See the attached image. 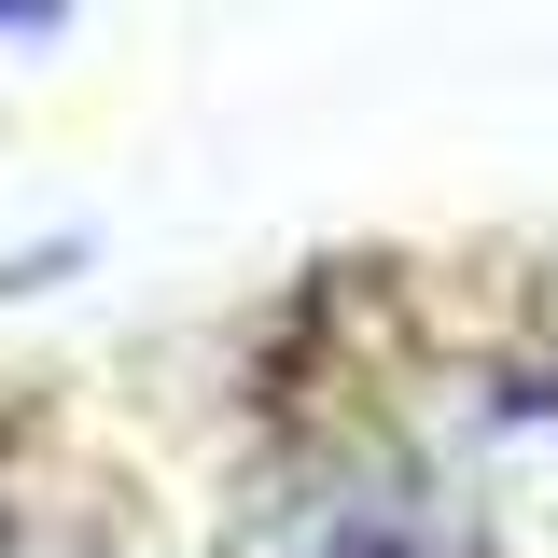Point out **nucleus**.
Listing matches in <instances>:
<instances>
[{
	"mask_svg": "<svg viewBox=\"0 0 558 558\" xmlns=\"http://www.w3.org/2000/svg\"><path fill=\"white\" fill-rule=\"evenodd\" d=\"M336 558H418V545H391V531H377V545H336Z\"/></svg>",
	"mask_w": 558,
	"mask_h": 558,
	"instance_id": "7ed1b4c3",
	"label": "nucleus"
},
{
	"mask_svg": "<svg viewBox=\"0 0 558 558\" xmlns=\"http://www.w3.org/2000/svg\"><path fill=\"white\" fill-rule=\"evenodd\" d=\"M70 14H84V0H0V57H43Z\"/></svg>",
	"mask_w": 558,
	"mask_h": 558,
	"instance_id": "f03ea898",
	"label": "nucleus"
},
{
	"mask_svg": "<svg viewBox=\"0 0 558 558\" xmlns=\"http://www.w3.org/2000/svg\"><path fill=\"white\" fill-rule=\"evenodd\" d=\"M488 517L517 558H558V391L545 377H517L488 405Z\"/></svg>",
	"mask_w": 558,
	"mask_h": 558,
	"instance_id": "f257e3e1",
	"label": "nucleus"
}]
</instances>
